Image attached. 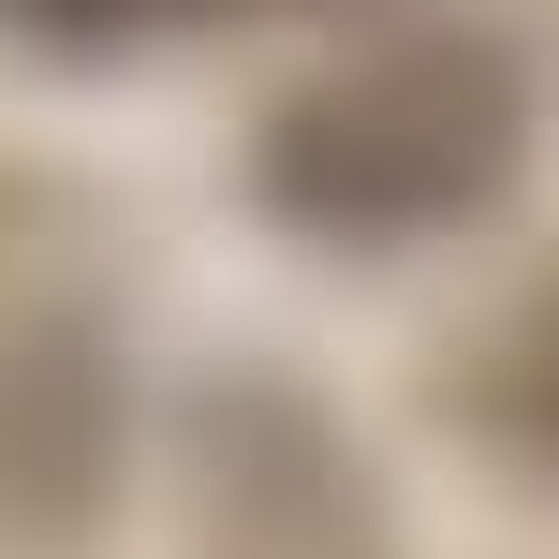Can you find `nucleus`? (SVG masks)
I'll return each mask as SVG.
<instances>
[{
    "label": "nucleus",
    "instance_id": "nucleus-1",
    "mask_svg": "<svg viewBox=\"0 0 559 559\" xmlns=\"http://www.w3.org/2000/svg\"><path fill=\"white\" fill-rule=\"evenodd\" d=\"M515 163H531V59L501 29H383L265 118L251 192L324 251H397V236L486 222Z\"/></svg>",
    "mask_w": 559,
    "mask_h": 559
},
{
    "label": "nucleus",
    "instance_id": "nucleus-2",
    "mask_svg": "<svg viewBox=\"0 0 559 559\" xmlns=\"http://www.w3.org/2000/svg\"><path fill=\"white\" fill-rule=\"evenodd\" d=\"M515 427H545V442H559V295L531 309V338H515Z\"/></svg>",
    "mask_w": 559,
    "mask_h": 559
}]
</instances>
